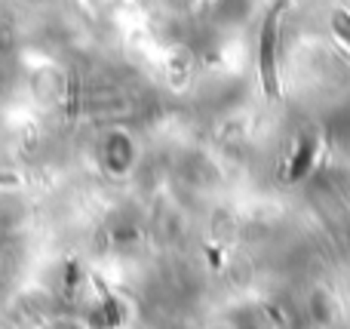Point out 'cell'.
I'll use <instances>...</instances> for the list:
<instances>
[{"label":"cell","instance_id":"obj_1","mask_svg":"<svg viewBox=\"0 0 350 329\" xmlns=\"http://www.w3.org/2000/svg\"><path fill=\"white\" fill-rule=\"evenodd\" d=\"M286 10V0L267 10L265 25H261V40H258V68H261V83H265L267 98H280V71H277V37H280V16Z\"/></svg>","mask_w":350,"mask_h":329},{"label":"cell","instance_id":"obj_2","mask_svg":"<svg viewBox=\"0 0 350 329\" xmlns=\"http://www.w3.org/2000/svg\"><path fill=\"white\" fill-rule=\"evenodd\" d=\"M332 22H335V34H338L341 40H345L347 47H350V16H347L345 10H338V12H335Z\"/></svg>","mask_w":350,"mask_h":329}]
</instances>
